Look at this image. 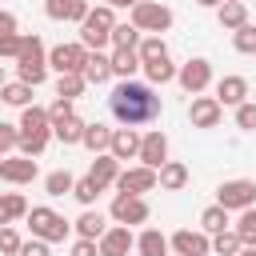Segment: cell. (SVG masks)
<instances>
[{
  "label": "cell",
  "mask_w": 256,
  "mask_h": 256,
  "mask_svg": "<svg viewBox=\"0 0 256 256\" xmlns=\"http://www.w3.org/2000/svg\"><path fill=\"white\" fill-rule=\"evenodd\" d=\"M108 108L112 116L124 124V128H136V124H148L160 116V96L152 84H140V80H120L108 96Z\"/></svg>",
  "instance_id": "1"
},
{
  "label": "cell",
  "mask_w": 256,
  "mask_h": 256,
  "mask_svg": "<svg viewBox=\"0 0 256 256\" xmlns=\"http://www.w3.org/2000/svg\"><path fill=\"white\" fill-rule=\"evenodd\" d=\"M112 28H116V12H112V4H100L80 20V44L88 52H100L104 44H112Z\"/></svg>",
  "instance_id": "2"
},
{
  "label": "cell",
  "mask_w": 256,
  "mask_h": 256,
  "mask_svg": "<svg viewBox=\"0 0 256 256\" xmlns=\"http://www.w3.org/2000/svg\"><path fill=\"white\" fill-rule=\"evenodd\" d=\"M16 72H20V80L24 84H44V76H48V52H44V40L40 36H24V48H20V56H16Z\"/></svg>",
  "instance_id": "3"
},
{
  "label": "cell",
  "mask_w": 256,
  "mask_h": 256,
  "mask_svg": "<svg viewBox=\"0 0 256 256\" xmlns=\"http://www.w3.org/2000/svg\"><path fill=\"white\" fill-rule=\"evenodd\" d=\"M132 24H136L140 32H148V36L168 32V28H172V8L160 4V0H140V4L132 8Z\"/></svg>",
  "instance_id": "4"
},
{
  "label": "cell",
  "mask_w": 256,
  "mask_h": 256,
  "mask_svg": "<svg viewBox=\"0 0 256 256\" xmlns=\"http://www.w3.org/2000/svg\"><path fill=\"white\" fill-rule=\"evenodd\" d=\"M28 228H32V236H40V240H48V244H56V240H64L68 236V220L60 216V212H52V208H32L28 212Z\"/></svg>",
  "instance_id": "5"
},
{
  "label": "cell",
  "mask_w": 256,
  "mask_h": 256,
  "mask_svg": "<svg viewBox=\"0 0 256 256\" xmlns=\"http://www.w3.org/2000/svg\"><path fill=\"white\" fill-rule=\"evenodd\" d=\"M216 204L228 212H244L256 204V180H224L216 188Z\"/></svg>",
  "instance_id": "6"
},
{
  "label": "cell",
  "mask_w": 256,
  "mask_h": 256,
  "mask_svg": "<svg viewBox=\"0 0 256 256\" xmlns=\"http://www.w3.org/2000/svg\"><path fill=\"white\" fill-rule=\"evenodd\" d=\"M84 60H88V48L76 40V44H56L48 52V68H56L60 76L64 72H84Z\"/></svg>",
  "instance_id": "7"
},
{
  "label": "cell",
  "mask_w": 256,
  "mask_h": 256,
  "mask_svg": "<svg viewBox=\"0 0 256 256\" xmlns=\"http://www.w3.org/2000/svg\"><path fill=\"white\" fill-rule=\"evenodd\" d=\"M176 80H180V88L188 92V96H200L208 84H212V64L208 60H188V64H180V72H176Z\"/></svg>",
  "instance_id": "8"
},
{
  "label": "cell",
  "mask_w": 256,
  "mask_h": 256,
  "mask_svg": "<svg viewBox=\"0 0 256 256\" xmlns=\"http://www.w3.org/2000/svg\"><path fill=\"white\" fill-rule=\"evenodd\" d=\"M156 184H160V176H156V168H148V164L124 168V172L116 176V188H120V192H132V196H144V192H152Z\"/></svg>",
  "instance_id": "9"
},
{
  "label": "cell",
  "mask_w": 256,
  "mask_h": 256,
  "mask_svg": "<svg viewBox=\"0 0 256 256\" xmlns=\"http://www.w3.org/2000/svg\"><path fill=\"white\" fill-rule=\"evenodd\" d=\"M112 220L116 224H144L148 220V200L144 196H132V192H120L116 200H112Z\"/></svg>",
  "instance_id": "10"
},
{
  "label": "cell",
  "mask_w": 256,
  "mask_h": 256,
  "mask_svg": "<svg viewBox=\"0 0 256 256\" xmlns=\"http://www.w3.org/2000/svg\"><path fill=\"white\" fill-rule=\"evenodd\" d=\"M220 116H224V104H220L216 96H196V100H192V108H188L192 128H216V124H220Z\"/></svg>",
  "instance_id": "11"
},
{
  "label": "cell",
  "mask_w": 256,
  "mask_h": 256,
  "mask_svg": "<svg viewBox=\"0 0 256 256\" xmlns=\"http://www.w3.org/2000/svg\"><path fill=\"white\" fill-rule=\"evenodd\" d=\"M136 160L148 164V168H160V164L168 160V136H164L160 128L144 132V136H140V156H136Z\"/></svg>",
  "instance_id": "12"
},
{
  "label": "cell",
  "mask_w": 256,
  "mask_h": 256,
  "mask_svg": "<svg viewBox=\"0 0 256 256\" xmlns=\"http://www.w3.org/2000/svg\"><path fill=\"white\" fill-rule=\"evenodd\" d=\"M168 244L176 248V256H208V252H212V240H208V232H204V228H200V232L180 228Z\"/></svg>",
  "instance_id": "13"
},
{
  "label": "cell",
  "mask_w": 256,
  "mask_h": 256,
  "mask_svg": "<svg viewBox=\"0 0 256 256\" xmlns=\"http://www.w3.org/2000/svg\"><path fill=\"white\" fill-rule=\"evenodd\" d=\"M96 244H100V256H128V252L136 248V236H132L128 224H116V228H108Z\"/></svg>",
  "instance_id": "14"
},
{
  "label": "cell",
  "mask_w": 256,
  "mask_h": 256,
  "mask_svg": "<svg viewBox=\"0 0 256 256\" xmlns=\"http://www.w3.org/2000/svg\"><path fill=\"white\" fill-rule=\"evenodd\" d=\"M36 160L32 156H8L4 164H0V180H8V184H32L36 180Z\"/></svg>",
  "instance_id": "15"
},
{
  "label": "cell",
  "mask_w": 256,
  "mask_h": 256,
  "mask_svg": "<svg viewBox=\"0 0 256 256\" xmlns=\"http://www.w3.org/2000/svg\"><path fill=\"white\" fill-rule=\"evenodd\" d=\"M108 152H112L116 160H136V156H140V132H136V128H116Z\"/></svg>",
  "instance_id": "16"
},
{
  "label": "cell",
  "mask_w": 256,
  "mask_h": 256,
  "mask_svg": "<svg viewBox=\"0 0 256 256\" xmlns=\"http://www.w3.org/2000/svg\"><path fill=\"white\" fill-rule=\"evenodd\" d=\"M44 12H48V20H72V24H80L92 8H88V0H48Z\"/></svg>",
  "instance_id": "17"
},
{
  "label": "cell",
  "mask_w": 256,
  "mask_h": 256,
  "mask_svg": "<svg viewBox=\"0 0 256 256\" xmlns=\"http://www.w3.org/2000/svg\"><path fill=\"white\" fill-rule=\"evenodd\" d=\"M244 96H248V80H244V76H224V80L216 84V100H220L224 108H240Z\"/></svg>",
  "instance_id": "18"
},
{
  "label": "cell",
  "mask_w": 256,
  "mask_h": 256,
  "mask_svg": "<svg viewBox=\"0 0 256 256\" xmlns=\"http://www.w3.org/2000/svg\"><path fill=\"white\" fill-rule=\"evenodd\" d=\"M88 176H92L100 188H108V184H116V176H120V160H116L112 152H96V160H92Z\"/></svg>",
  "instance_id": "19"
},
{
  "label": "cell",
  "mask_w": 256,
  "mask_h": 256,
  "mask_svg": "<svg viewBox=\"0 0 256 256\" xmlns=\"http://www.w3.org/2000/svg\"><path fill=\"white\" fill-rule=\"evenodd\" d=\"M36 132H52V116H48V108L28 104L20 112V136H36Z\"/></svg>",
  "instance_id": "20"
},
{
  "label": "cell",
  "mask_w": 256,
  "mask_h": 256,
  "mask_svg": "<svg viewBox=\"0 0 256 256\" xmlns=\"http://www.w3.org/2000/svg\"><path fill=\"white\" fill-rule=\"evenodd\" d=\"M156 176H160V188H164V192H180V188L188 184V164H180V160H164V164L156 168Z\"/></svg>",
  "instance_id": "21"
},
{
  "label": "cell",
  "mask_w": 256,
  "mask_h": 256,
  "mask_svg": "<svg viewBox=\"0 0 256 256\" xmlns=\"http://www.w3.org/2000/svg\"><path fill=\"white\" fill-rule=\"evenodd\" d=\"M216 20H220V28H228V32L244 28V24H248V8H244V0H224V4L216 8Z\"/></svg>",
  "instance_id": "22"
},
{
  "label": "cell",
  "mask_w": 256,
  "mask_h": 256,
  "mask_svg": "<svg viewBox=\"0 0 256 256\" xmlns=\"http://www.w3.org/2000/svg\"><path fill=\"white\" fill-rule=\"evenodd\" d=\"M168 236L164 232H156V228H144L140 236H136V252L140 256H168Z\"/></svg>",
  "instance_id": "23"
},
{
  "label": "cell",
  "mask_w": 256,
  "mask_h": 256,
  "mask_svg": "<svg viewBox=\"0 0 256 256\" xmlns=\"http://www.w3.org/2000/svg\"><path fill=\"white\" fill-rule=\"evenodd\" d=\"M136 68H144L136 48H116V52H112V76H120V80H132V72H136Z\"/></svg>",
  "instance_id": "24"
},
{
  "label": "cell",
  "mask_w": 256,
  "mask_h": 256,
  "mask_svg": "<svg viewBox=\"0 0 256 256\" xmlns=\"http://www.w3.org/2000/svg\"><path fill=\"white\" fill-rule=\"evenodd\" d=\"M108 76H112V56L88 52V60H84V80H88V84H104Z\"/></svg>",
  "instance_id": "25"
},
{
  "label": "cell",
  "mask_w": 256,
  "mask_h": 256,
  "mask_svg": "<svg viewBox=\"0 0 256 256\" xmlns=\"http://www.w3.org/2000/svg\"><path fill=\"white\" fill-rule=\"evenodd\" d=\"M84 128H88V124H84L80 116H64V120L52 124V136H56L60 144H80V140H84Z\"/></svg>",
  "instance_id": "26"
},
{
  "label": "cell",
  "mask_w": 256,
  "mask_h": 256,
  "mask_svg": "<svg viewBox=\"0 0 256 256\" xmlns=\"http://www.w3.org/2000/svg\"><path fill=\"white\" fill-rule=\"evenodd\" d=\"M112 132H116V128H108V124H100V120H96V124H88V128H84V140H80V144H84L88 152H108Z\"/></svg>",
  "instance_id": "27"
},
{
  "label": "cell",
  "mask_w": 256,
  "mask_h": 256,
  "mask_svg": "<svg viewBox=\"0 0 256 256\" xmlns=\"http://www.w3.org/2000/svg\"><path fill=\"white\" fill-rule=\"evenodd\" d=\"M20 216H28V200L20 192H4L0 196V228L12 224V220H20Z\"/></svg>",
  "instance_id": "28"
},
{
  "label": "cell",
  "mask_w": 256,
  "mask_h": 256,
  "mask_svg": "<svg viewBox=\"0 0 256 256\" xmlns=\"http://www.w3.org/2000/svg\"><path fill=\"white\" fill-rule=\"evenodd\" d=\"M76 232H80L84 240H100V236L108 232V224H104V216H100V212H92V208H88V212H80Z\"/></svg>",
  "instance_id": "29"
},
{
  "label": "cell",
  "mask_w": 256,
  "mask_h": 256,
  "mask_svg": "<svg viewBox=\"0 0 256 256\" xmlns=\"http://www.w3.org/2000/svg\"><path fill=\"white\" fill-rule=\"evenodd\" d=\"M144 72H148V84H168V80H176V64L168 60V56H160V60H148L144 64Z\"/></svg>",
  "instance_id": "30"
},
{
  "label": "cell",
  "mask_w": 256,
  "mask_h": 256,
  "mask_svg": "<svg viewBox=\"0 0 256 256\" xmlns=\"http://www.w3.org/2000/svg\"><path fill=\"white\" fill-rule=\"evenodd\" d=\"M0 100L12 104V108H28V104H32V84H24V80L4 84V88H0Z\"/></svg>",
  "instance_id": "31"
},
{
  "label": "cell",
  "mask_w": 256,
  "mask_h": 256,
  "mask_svg": "<svg viewBox=\"0 0 256 256\" xmlns=\"http://www.w3.org/2000/svg\"><path fill=\"white\" fill-rule=\"evenodd\" d=\"M232 232L240 236V244H244V248H256V204L240 212V220H236V228H232Z\"/></svg>",
  "instance_id": "32"
},
{
  "label": "cell",
  "mask_w": 256,
  "mask_h": 256,
  "mask_svg": "<svg viewBox=\"0 0 256 256\" xmlns=\"http://www.w3.org/2000/svg\"><path fill=\"white\" fill-rule=\"evenodd\" d=\"M72 188H76V180H72V172H68V168H60V172H48V176H44V192H48V196H68Z\"/></svg>",
  "instance_id": "33"
},
{
  "label": "cell",
  "mask_w": 256,
  "mask_h": 256,
  "mask_svg": "<svg viewBox=\"0 0 256 256\" xmlns=\"http://www.w3.org/2000/svg\"><path fill=\"white\" fill-rule=\"evenodd\" d=\"M200 228H204L208 236H216V232H224V228H228V208H220V204H212V208H204V212H200Z\"/></svg>",
  "instance_id": "34"
},
{
  "label": "cell",
  "mask_w": 256,
  "mask_h": 256,
  "mask_svg": "<svg viewBox=\"0 0 256 256\" xmlns=\"http://www.w3.org/2000/svg\"><path fill=\"white\" fill-rule=\"evenodd\" d=\"M84 72H64L60 80H56V96H64V100H76L80 92H84Z\"/></svg>",
  "instance_id": "35"
},
{
  "label": "cell",
  "mask_w": 256,
  "mask_h": 256,
  "mask_svg": "<svg viewBox=\"0 0 256 256\" xmlns=\"http://www.w3.org/2000/svg\"><path fill=\"white\" fill-rule=\"evenodd\" d=\"M140 44V28L128 20V24H120L116 20V28H112V48H136Z\"/></svg>",
  "instance_id": "36"
},
{
  "label": "cell",
  "mask_w": 256,
  "mask_h": 256,
  "mask_svg": "<svg viewBox=\"0 0 256 256\" xmlns=\"http://www.w3.org/2000/svg\"><path fill=\"white\" fill-rule=\"evenodd\" d=\"M240 248H244V244H240V236H236V232H228V228L212 236V252H216V256H240Z\"/></svg>",
  "instance_id": "37"
},
{
  "label": "cell",
  "mask_w": 256,
  "mask_h": 256,
  "mask_svg": "<svg viewBox=\"0 0 256 256\" xmlns=\"http://www.w3.org/2000/svg\"><path fill=\"white\" fill-rule=\"evenodd\" d=\"M136 52H140V64H148V60H160V56H168V48H164V36H144V40L136 44Z\"/></svg>",
  "instance_id": "38"
},
{
  "label": "cell",
  "mask_w": 256,
  "mask_h": 256,
  "mask_svg": "<svg viewBox=\"0 0 256 256\" xmlns=\"http://www.w3.org/2000/svg\"><path fill=\"white\" fill-rule=\"evenodd\" d=\"M100 192H104V188H100V184H96L92 176H80V180H76V188H72V196H76V200H80L84 208H92Z\"/></svg>",
  "instance_id": "39"
},
{
  "label": "cell",
  "mask_w": 256,
  "mask_h": 256,
  "mask_svg": "<svg viewBox=\"0 0 256 256\" xmlns=\"http://www.w3.org/2000/svg\"><path fill=\"white\" fill-rule=\"evenodd\" d=\"M232 48L244 52V56H256V24H244L232 32Z\"/></svg>",
  "instance_id": "40"
},
{
  "label": "cell",
  "mask_w": 256,
  "mask_h": 256,
  "mask_svg": "<svg viewBox=\"0 0 256 256\" xmlns=\"http://www.w3.org/2000/svg\"><path fill=\"white\" fill-rule=\"evenodd\" d=\"M48 140H52V132H36V136H20V144H16V148H20V156H32V160H36V156H40V152L48 148Z\"/></svg>",
  "instance_id": "41"
},
{
  "label": "cell",
  "mask_w": 256,
  "mask_h": 256,
  "mask_svg": "<svg viewBox=\"0 0 256 256\" xmlns=\"http://www.w3.org/2000/svg\"><path fill=\"white\" fill-rule=\"evenodd\" d=\"M20 244H24L20 232H16L12 224H4V228H0V256H20Z\"/></svg>",
  "instance_id": "42"
},
{
  "label": "cell",
  "mask_w": 256,
  "mask_h": 256,
  "mask_svg": "<svg viewBox=\"0 0 256 256\" xmlns=\"http://www.w3.org/2000/svg\"><path fill=\"white\" fill-rule=\"evenodd\" d=\"M24 48V36L20 32H0V60H16Z\"/></svg>",
  "instance_id": "43"
},
{
  "label": "cell",
  "mask_w": 256,
  "mask_h": 256,
  "mask_svg": "<svg viewBox=\"0 0 256 256\" xmlns=\"http://www.w3.org/2000/svg\"><path fill=\"white\" fill-rule=\"evenodd\" d=\"M16 144H20V124H4L0 120V156H8Z\"/></svg>",
  "instance_id": "44"
},
{
  "label": "cell",
  "mask_w": 256,
  "mask_h": 256,
  "mask_svg": "<svg viewBox=\"0 0 256 256\" xmlns=\"http://www.w3.org/2000/svg\"><path fill=\"white\" fill-rule=\"evenodd\" d=\"M236 128H244V132H256V104H240L236 108Z\"/></svg>",
  "instance_id": "45"
},
{
  "label": "cell",
  "mask_w": 256,
  "mask_h": 256,
  "mask_svg": "<svg viewBox=\"0 0 256 256\" xmlns=\"http://www.w3.org/2000/svg\"><path fill=\"white\" fill-rule=\"evenodd\" d=\"M20 256H52V252H48V240L32 236V240H24V244H20Z\"/></svg>",
  "instance_id": "46"
},
{
  "label": "cell",
  "mask_w": 256,
  "mask_h": 256,
  "mask_svg": "<svg viewBox=\"0 0 256 256\" xmlns=\"http://www.w3.org/2000/svg\"><path fill=\"white\" fill-rule=\"evenodd\" d=\"M48 116H52V124H56V120H64V116H72V100L56 96V100H52V108H48Z\"/></svg>",
  "instance_id": "47"
},
{
  "label": "cell",
  "mask_w": 256,
  "mask_h": 256,
  "mask_svg": "<svg viewBox=\"0 0 256 256\" xmlns=\"http://www.w3.org/2000/svg\"><path fill=\"white\" fill-rule=\"evenodd\" d=\"M72 256H100V244H96V240H84V236H80V240L72 244Z\"/></svg>",
  "instance_id": "48"
},
{
  "label": "cell",
  "mask_w": 256,
  "mask_h": 256,
  "mask_svg": "<svg viewBox=\"0 0 256 256\" xmlns=\"http://www.w3.org/2000/svg\"><path fill=\"white\" fill-rule=\"evenodd\" d=\"M0 32H16V16H12V12H4V20H0Z\"/></svg>",
  "instance_id": "49"
},
{
  "label": "cell",
  "mask_w": 256,
  "mask_h": 256,
  "mask_svg": "<svg viewBox=\"0 0 256 256\" xmlns=\"http://www.w3.org/2000/svg\"><path fill=\"white\" fill-rule=\"evenodd\" d=\"M104 4H112V8H136L140 0H104Z\"/></svg>",
  "instance_id": "50"
},
{
  "label": "cell",
  "mask_w": 256,
  "mask_h": 256,
  "mask_svg": "<svg viewBox=\"0 0 256 256\" xmlns=\"http://www.w3.org/2000/svg\"><path fill=\"white\" fill-rule=\"evenodd\" d=\"M196 4H200V8H220L224 0H196Z\"/></svg>",
  "instance_id": "51"
},
{
  "label": "cell",
  "mask_w": 256,
  "mask_h": 256,
  "mask_svg": "<svg viewBox=\"0 0 256 256\" xmlns=\"http://www.w3.org/2000/svg\"><path fill=\"white\" fill-rule=\"evenodd\" d=\"M240 256H256V248H240Z\"/></svg>",
  "instance_id": "52"
},
{
  "label": "cell",
  "mask_w": 256,
  "mask_h": 256,
  "mask_svg": "<svg viewBox=\"0 0 256 256\" xmlns=\"http://www.w3.org/2000/svg\"><path fill=\"white\" fill-rule=\"evenodd\" d=\"M0 88H4V64H0Z\"/></svg>",
  "instance_id": "53"
},
{
  "label": "cell",
  "mask_w": 256,
  "mask_h": 256,
  "mask_svg": "<svg viewBox=\"0 0 256 256\" xmlns=\"http://www.w3.org/2000/svg\"><path fill=\"white\" fill-rule=\"evenodd\" d=\"M0 164H4V156H0Z\"/></svg>",
  "instance_id": "54"
},
{
  "label": "cell",
  "mask_w": 256,
  "mask_h": 256,
  "mask_svg": "<svg viewBox=\"0 0 256 256\" xmlns=\"http://www.w3.org/2000/svg\"><path fill=\"white\" fill-rule=\"evenodd\" d=\"M0 20H4V12H0Z\"/></svg>",
  "instance_id": "55"
}]
</instances>
